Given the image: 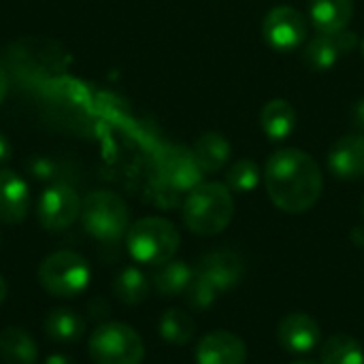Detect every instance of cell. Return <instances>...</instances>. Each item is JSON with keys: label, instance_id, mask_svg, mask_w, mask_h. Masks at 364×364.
<instances>
[{"label": "cell", "instance_id": "33", "mask_svg": "<svg viewBox=\"0 0 364 364\" xmlns=\"http://www.w3.org/2000/svg\"><path fill=\"white\" fill-rule=\"evenodd\" d=\"M292 364H318V363H314V360H296V363H292Z\"/></svg>", "mask_w": 364, "mask_h": 364}, {"label": "cell", "instance_id": "31", "mask_svg": "<svg viewBox=\"0 0 364 364\" xmlns=\"http://www.w3.org/2000/svg\"><path fill=\"white\" fill-rule=\"evenodd\" d=\"M6 92H9V79H6V75H4V70L0 68V102L4 100V96H6Z\"/></svg>", "mask_w": 364, "mask_h": 364}, {"label": "cell", "instance_id": "27", "mask_svg": "<svg viewBox=\"0 0 364 364\" xmlns=\"http://www.w3.org/2000/svg\"><path fill=\"white\" fill-rule=\"evenodd\" d=\"M350 122L358 132H364V98H358L350 107Z\"/></svg>", "mask_w": 364, "mask_h": 364}, {"label": "cell", "instance_id": "14", "mask_svg": "<svg viewBox=\"0 0 364 364\" xmlns=\"http://www.w3.org/2000/svg\"><path fill=\"white\" fill-rule=\"evenodd\" d=\"M243 271H245L243 260L235 252H211L203 256L196 267V273L209 279L220 292H226L239 286Z\"/></svg>", "mask_w": 364, "mask_h": 364}, {"label": "cell", "instance_id": "17", "mask_svg": "<svg viewBox=\"0 0 364 364\" xmlns=\"http://www.w3.org/2000/svg\"><path fill=\"white\" fill-rule=\"evenodd\" d=\"M260 126L271 141H286L296 128V109L288 100L275 98L264 105Z\"/></svg>", "mask_w": 364, "mask_h": 364}, {"label": "cell", "instance_id": "10", "mask_svg": "<svg viewBox=\"0 0 364 364\" xmlns=\"http://www.w3.org/2000/svg\"><path fill=\"white\" fill-rule=\"evenodd\" d=\"M358 36L352 30L341 32H318L303 51V60L311 70H331L343 55L354 51Z\"/></svg>", "mask_w": 364, "mask_h": 364}, {"label": "cell", "instance_id": "11", "mask_svg": "<svg viewBox=\"0 0 364 364\" xmlns=\"http://www.w3.org/2000/svg\"><path fill=\"white\" fill-rule=\"evenodd\" d=\"M247 346L228 331H213L196 346V364H245Z\"/></svg>", "mask_w": 364, "mask_h": 364}, {"label": "cell", "instance_id": "34", "mask_svg": "<svg viewBox=\"0 0 364 364\" xmlns=\"http://www.w3.org/2000/svg\"><path fill=\"white\" fill-rule=\"evenodd\" d=\"M363 218H364V198H363Z\"/></svg>", "mask_w": 364, "mask_h": 364}, {"label": "cell", "instance_id": "29", "mask_svg": "<svg viewBox=\"0 0 364 364\" xmlns=\"http://www.w3.org/2000/svg\"><path fill=\"white\" fill-rule=\"evenodd\" d=\"M9 156H11V143H9V139L0 132V162L9 160Z\"/></svg>", "mask_w": 364, "mask_h": 364}, {"label": "cell", "instance_id": "28", "mask_svg": "<svg viewBox=\"0 0 364 364\" xmlns=\"http://www.w3.org/2000/svg\"><path fill=\"white\" fill-rule=\"evenodd\" d=\"M34 171V175L38 177V179H47V177H51L53 175V171H51V162H47V160H38V162H34V166H32Z\"/></svg>", "mask_w": 364, "mask_h": 364}, {"label": "cell", "instance_id": "19", "mask_svg": "<svg viewBox=\"0 0 364 364\" xmlns=\"http://www.w3.org/2000/svg\"><path fill=\"white\" fill-rule=\"evenodd\" d=\"M38 350L34 339L17 326L0 333V360L2 364H36Z\"/></svg>", "mask_w": 364, "mask_h": 364}, {"label": "cell", "instance_id": "4", "mask_svg": "<svg viewBox=\"0 0 364 364\" xmlns=\"http://www.w3.org/2000/svg\"><path fill=\"white\" fill-rule=\"evenodd\" d=\"M81 222L87 235L113 243L130 228V211L124 198L111 190H94L83 198Z\"/></svg>", "mask_w": 364, "mask_h": 364}, {"label": "cell", "instance_id": "16", "mask_svg": "<svg viewBox=\"0 0 364 364\" xmlns=\"http://www.w3.org/2000/svg\"><path fill=\"white\" fill-rule=\"evenodd\" d=\"M354 15V0H311L309 17L318 32H341Z\"/></svg>", "mask_w": 364, "mask_h": 364}, {"label": "cell", "instance_id": "9", "mask_svg": "<svg viewBox=\"0 0 364 364\" xmlns=\"http://www.w3.org/2000/svg\"><path fill=\"white\" fill-rule=\"evenodd\" d=\"M307 19L292 6H275L267 13L262 23V36L275 51H294L307 38Z\"/></svg>", "mask_w": 364, "mask_h": 364}, {"label": "cell", "instance_id": "18", "mask_svg": "<svg viewBox=\"0 0 364 364\" xmlns=\"http://www.w3.org/2000/svg\"><path fill=\"white\" fill-rule=\"evenodd\" d=\"M194 156L203 168V173H220L228 158H230V143L222 132H205L198 136V141L194 143Z\"/></svg>", "mask_w": 364, "mask_h": 364}, {"label": "cell", "instance_id": "22", "mask_svg": "<svg viewBox=\"0 0 364 364\" xmlns=\"http://www.w3.org/2000/svg\"><path fill=\"white\" fill-rule=\"evenodd\" d=\"M320 364H364V348L350 335H333L322 348Z\"/></svg>", "mask_w": 364, "mask_h": 364}, {"label": "cell", "instance_id": "5", "mask_svg": "<svg viewBox=\"0 0 364 364\" xmlns=\"http://www.w3.org/2000/svg\"><path fill=\"white\" fill-rule=\"evenodd\" d=\"M90 264L83 256L70 250L49 254L38 264V284L45 292L58 299H75L90 284Z\"/></svg>", "mask_w": 364, "mask_h": 364}, {"label": "cell", "instance_id": "26", "mask_svg": "<svg viewBox=\"0 0 364 364\" xmlns=\"http://www.w3.org/2000/svg\"><path fill=\"white\" fill-rule=\"evenodd\" d=\"M218 294H220V290L209 279H205L203 275H198L194 271V277H192V282H190V286L186 290V296H188L190 307H194V309H207V307H211L215 303Z\"/></svg>", "mask_w": 364, "mask_h": 364}, {"label": "cell", "instance_id": "8", "mask_svg": "<svg viewBox=\"0 0 364 364\" xmlns=\"http://www.w3.org/2000/svg\"><path fill=\"white\" fill-rule=\"evenodd\" d=\"M81 205L83 200L70 186L55 183L41 194L36 203V220L45 230L60 232L81 218Z\"/></svg>", "mask_w": 364, "mask_h": 364}, {"label": "cell", "instance_id": "25", "mask_svg": "<svg viewBox=\"0 0 364 364\" xmlns=\"http://www.w3.org/2000/svg\"><path fill=\"white\" fill-rule=\"evenodd\" d=\"M260 183V166L254 160H239L226 171V186L232 192H252Z\"/></svg>", "mask_w": 364, "mask_h": 364}, {"label": "cell", "instance_id": "20", "mask_svg": "<svg viewBox=\"0 0 364 364\" xmlns=\"http://www.w3.org/2000/svg\"><path fill=\"white\" fill-rule=\"evenodd\" d=\"M43 328H45L49 339L60 341V343H70V341H77V339L83 337L85 320L77 311L60 307V309H53V311L47 314V318L43 322Z\"/></svg>", "mask_w": 364, "mask_h": 364}, {"label": "cell", "instance_id": "12", "mask_svg": "<svg viewBox=\"0 0 364 364\" xmlns=\"http://www.w3.org/2000/svg\"><path fill=\"white\" fill-rule=\"evenodd\" d=\"M328 168L343 181H356L364 177V134H346L328 151Z\"/></svg>", "mask_w": 364, "mask_h": 364}, {"label": "cell", "instance_id": "1", "mask_svg": "<svg viewBox=\"0 0 364 364\" xmlns=\"http://www.w3.org/2000/svg\"><path fill=\"white\" fill-rule=\"evenodd\" d=\"M264 186L273 205L286 213L309 211L324 188L318 162L303 149L286 147L275 151L264 166Z\"/></svg>", "mask_w": 364, "mask_h": 364}, {"label": "cell", "instance_id": "6", "mask_svg": "<svg viewBox=\"0 0 364 364\" xmlns=\"http://www.w3.org/2000/svg\"><path fill=\"white\" fill-rule=\"evenodd\" d=\"M94 364H141L145 346L141 335L122 322H107L98 326L87 343Z\"/></svg>", "mask_w": 364, "mask_h": 364}, {"label": "cell", "instance_id": "15", "mask_svg": "<svg viewBox=\"0 0 364 364\" xmlns=\"http://www.w3.org/2000/svg\"><path fill=\"white\" fill-rule=\"evenodd\" d=\"M30 211L28 183L9 168L0 171V222L21 224Z\"/></svg>", "mask_w": 364, "mask_h": 364}, {"label": "cell", "instance_id": "13", "mask_svg": "<svg viewBox=\"0 0 364 364\" xmlns=\"http://www.w3.org/2000/svg\"><path fill=\"white\" fill-rule=\"evenodd\" d=\"M277 339L284 350L294 354H307L320 341V324L309 314H288L277 326Z\"/></svg>", "mask_w": 364, "mask_h": 364}, {"label": "cell", "instance_id": "3", "mask_svg": "<svg viewBox=\"0 0 364 364\" xmlns=\"http://www.w3.org/2000/svg\"><path fill=\"white\" fill-rule=\"evenodd\" d=\"M179 241L181 237L175 224L158 215L141 218L126 232L128 254L139 264H149V267H160L173 260V256L179 250Z\"/></svg>", "mask_w": 364, "mask_h": 364}, {"label": "cell", "instance_id": "35", "mask_svg": "<svg viewBox=\"0 0 364 364\" xmlns=\"http://www.w3.org/2000/svg\"><path fill=\"white\" fill-rule=\"evenodd\" d=\"M363 55H364V41H363Z\"/></svg>", "mask_w": 364, "mask_h": 364}, {"label": "cell", "instance_id": "2", "mask_svg": "<svg viewBox=\"0 0 364 364\" xmlns=\"http://www.w3.org/2000/svg\"><path fill=\"white\" fill-rule=\"evenodd\" d=\"M235 215V203L228 186L209 181L196 186L183 203V222L198 237L220 235Z\"/></svg>", "mask_w": 364, "mask_h": 364}, {"label": "cell", "instance_id": "24", "mask_svg": "<svg viewBox=\"0 0 364 364\" xmlns=\"http://www.w3.org/2000/svg\"><path fill=\"white\" fill-rule=\"evenodd\" d=\"M158 331H160V337L166 343H171V346H186L194 337L196 324H194V320L186 311H181V309H168L160 318Z\"/></svg>", "mask_w": 364, "mask_h": 364}, {"label": "cell", "instance_id": "32", "mask_svg": "<svg viewBox=\"0 0 364 364\" xmlns=\"http://www.w3.org/2000/svg\"><path fill=\"white\" fill-rule=\"evenodd\" d=\"M6 292H9L6 282H4V277L0 275V305H2V303H4V299H6Z\"/></svg>", "mask_w": 364, "mask_h": 364}, {"label": "cell", "instance_id": "21", "mask_svg": "<svg viewBox=\"0 0 364 364\" xmlns=\"http://www.w3.org/2000/svg\"><path fill=\"white\" fill-rule=\"evenodd\" d=\"M194 271L183 260H168L154 273V288L162 296H177L188 290Z\"/></svg>", "mask_w": 364, "mask_h": 364}, {"label": "cell", "instance_id": "7", "mask_svg": "<svg viewBox=\"0 0 364 364\" xmlns=\"http://www.w3.org/2000/svg\"><path fill=\"white\" fill-rule=\"evenodd\" d=\"M158 181L173 192H192L203 183V168L186 145H164L156 156Z\"/></svg>", "mask_w": 364, "mask_h": 364}, {"label": "cell", "instance_id": "23", "mask_svg": "<svg viewBox=\"0 0 364 364\" xmlns=\"http://www.w3.org/2000/svg\"><path fill=\"white\" fill-rule=\"evenodd\" d=\"M113 292L124 305H141L149 294V282L139 269L128 267L115 277Z\"/></svg>", "mask_w": 364, "mask_h": 364}, {"label": "cell", "instance_id": "30", "mask_svg": "<svg viewBox=\"0 0 364 364\" xmlns=\"http://www.w3.org/2000/svg\"><path fill=\"white\" fill-rule=\"evenodd\" d=\"M45 364H73V360L68 358V356H64V354H51Z\"/></svg>", "mask_w": 364, "mask_h": 364}]
</instances>
